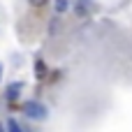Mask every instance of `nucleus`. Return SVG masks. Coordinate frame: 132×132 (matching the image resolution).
<instances>
[{"label":"nucleus","mask_w":132,"mask_h":132,"mask_svg":"<svg viewBox=\"0 0 132 132\" xmlns=\"http://www.w3.org/2000/svg\"><path fill=\"white\" fill-rule=\"evenodd\" d=\"M35 67H37V77L42 79V77L46 74V67H44V63H42V60H37V63H35Z\"/></svg>","instance_id":"obj_4"},{"label":"nucleus","mask_w":132,"mask_h":132,"mask_svg":"<svg viewBox=\"0 0 132 132\" xmlns=\"http://www.w3.org/2000/svg\"><path fill=\"white\" fill-rule=\"evenodd\" d=\"M23 111H26V116L32 118V121H44V118H46V109H44L39 102H28V104L23 107Z\"/></svg>","instance_id":"obj_1"},{"label":"nucleus","mask_w":132,"mask_h":132,"mask_svg":"<svg viewBox=\"0 0 132 132\" xmlns=\"http://www.w3.org/2000/svg\"><path fill=\"white\" fill-rule=\"evenodd\" d=\"M0 79H2V67H0Z\"/></svg>","instance_id":"obj_7"},{"label":"nucleus","mask_w":132,"mask_h":132,"mask_svg":"<svg viewBox=\"0 0 132 132\" xmlns=\"http://www.w3.org/2000/svg\"><path fill=\"white\" fill-rule=\"evenodd\" d=\"M7 132H23L21 128H19V123L12 118V121H7Z\"/></svg>","instance_id":"obj_3"},{"label":"nucleus","mask_w":132,"mask_h":132,"mask_svg":"<svg viewBox=\"0 0 132 132\" xmlns=\"http://www.w3.org/2000/svg\"><path fill=\"white\" fill-rule=\"evenodd\" d=\"M44 2H46V0H30V5H35V7H42Z\"/></svg>","instance_id":"obj_6"},{"label":"nucleus","mask_w":132,"mask_h":132,"mask_svg":"<svg viewBox=\"0 0 132 132\" xmlns=\"http://www.w3.org/2000/svg\"><path fill=\"white\" fill-rule=\"evenodd\" d=\"M19 95H21V84H12V86L7 88V100H9V102H14Z\"/></svg>","instance_id":"obj_2"},{"label":"nucleus","mask_w":132,"mask_h":132,"mask_svg":"<svg viewBox=\"0 0 132 132\" xmlns=\"http://www.w3.org/2000/svg\"><path fill=\"white\" fill-rule=\"evenodd\" d=\"M65 9H67V0H56V12L63 14Z\"/></svg>","instance_id":"obj_5"}]
</instances>
